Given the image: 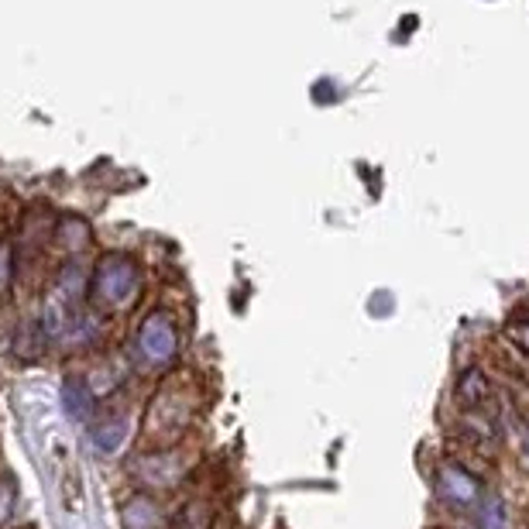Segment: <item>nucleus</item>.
Instances as JSON below:
<instances>
[{
    "mask_svg": "<svg viewBox=\"0 0 529 529\" xmlns=\"http://www.w3.org/2000/svg\"><path fill=\"white\" fill-rule=\"evenodd\" d=\"M179 461H172L169 454H152V457H145L141 461V468H138V475L145 485H159V488H172V481L179 478Z\"/></svg>",
    "mask_w": 529,
    "mask_h": 529,
    "instance_id": "20e7f679",
    "label": "nucleus"
},
{
    "mask_svg": "<svg viewBox=\"0 0 529 529\" xmlns=\"http://www.w3.org/2000/svg\"><path fill=\"white\" fill-rule=\"evenodd\" d=\"M11 509H14V488L7 481H0V523L11 516Z\"/></svg>",
    "mask_w": 529,
    "mask_h": 529,
    "instance_id": "9d476101",
    "label": "nucleus"
},
{
    "mask_svg": "<svg viewBox=\"0 0 529 529\" xmlns=\"http://www.w3.org/2000/svg\"><path fill=\"white\" fill-rule=\"evenodd\" d=\"M124 437H128V420H124V416H117V420H104L97 430H93V444L104 450V454H114V450L124 444Z\"/></svg>",
    "mask_w": 529,
    "mask_h": 529,
    "instance_id": "423d86ee",
    "label": "nucleus"
},
{
    "mask_svg": "<svg viewBox=\"0 0 529 529\" xmlns=\"http://www.w3.org/2000/svg\"><path fill=\"white\" fill-rule=\"evenodd\" d=\"M138 347L152 365H169L179 351V330L169 313H152L138 330Z\"/></svg>",
    "mask_w": 529,
    "mask_h": 529,
    "instance_id": "f03ea898",
    "label": "nucleus"
},
{
    "mask_svg": "<svg viewBox=\"0 0 529 529\" xmlns=\"http://www.w3.org/2000/svg\"><path fill=\"white\" fill-rule=\"evenodd\" d=\"M509 337H512V341H516L519 347H526V351H529V320L516 323V327H509Z\"/></svg>",
    "mask_w": 529,
    "mask_h": 529,
    "instance_id": "f8f14e48",
    "label": "nucleus"
},
{
    "mask_svg": "<svg viewBox=\"0 0 529 529\" xmlns=\"http://www.w3.org/2000/svg\"><path fill=\"white\" fill-rule=\"evenodd\" d=\"M526 454H529V437H526Z\"/></svg>",
    "mask_w": 529,
    "mask_h": 529,
    "instance_id": "ddd939ff",
    "label": "nucleus"
},
{
    "mask_svg": "<svg viewBox=\"0 0 529 529\" xmlns=\"http://www.w3.org/2000/svg\"><path fill=\"white\" fill-rule=\"evenodd\" d=\"M7 279H11V248L0 244V296H4V289H7Z\"/></svg>",
    "mask_w": 529,
    "mask_h": 529,
    "instance_id": "9b49d317",
    "label": "nucleus"
},
{
    "mask_svg": "<svg viewBox=\"0 0 529 529\" xmlns=\"http://www.w3.org/2000/svg\"><path fill=\"white\" fill-rule=\"evenodd\" d=\"M509 526V512H505L502 495H485L481 502V529H505Z\"/></svg>",
    "mask_w": 529,
    "mask_h": 529,
    "instance_id": "6e6552de",
    "label": "nucleus"
},
{
    "mask_svg": "<svg viewBox=\"0 0 529 529\" xmlns=\"http://www.w3.org/2000/svg\"><path fill=\"white\" fill-rule=\"evenodd\" d=\"M159 523H162L159 505L145 499V495H138V499L124 505V526L128 529H159Z\"/></svg>",
    "mask_w": 529,
    "mask_h": 529,
    "instance_id": "39448f33",
    "label": "nucleus"
},
{
    "mask_svg": "<svg viewBox=\"0 0 529 529\" xmlns=\"http://www.w3.org/2000/svg\"><path fill=\"white\" fill-rule=\"evenodd\" d=\"M437 492L444 495L450 505H471L478 499L481 485L475 475H468V471L457 468V464H444V468L437 471Z\"/></svg>",
    "mask_w": 529,
    "mask_h": 529,
    "instance_id": "7ed1b4c3",
    "label": "nucleus"
},
{
    "mask_svg": "<svg viewBox=\"0 0 529 529\" xmlns=\"http://www.w3.org/2000/svg\"><path fill=\"white\" fill-rule=\"evenodd\" d=\"M138 286H141L138 265H134L128 255H107V258H100L97 272H93L90 292H93V303H97L100 310L114 313V310H124V306L138 296Z\"/></svg>",
    "mask_w": 529,
    "mask_h": 529,
    "instance_id": "f257e3e1",
    "label": "nucleus"
},
{
    "mask_svg": "<svg viewBox=\"0 0 529 529\" xmlns=\"http://www.w3.org/2000/svg\"><path fill=\"white\" fill-rule=\"evenodd\" d=\"M457 396L464 399V406H478V402H485L488 396V382L481 371H468V375L461 378V385H457Z\"/></svg>",
    "mask_w": 529,
    "mask_h": 529,
    "instance_id": "1a4fd4ad",
    "label": "nucleus"
},
{
    "mask_svg": "<svg viewBox=\"0 0 529 529\" xmlns=\"http://www.w3.org/2000/svg\"><path fill=\"white\" fill-rule=\"evenodd\" d=\"M62 399H66L69 416H76V420H83V416L90 413L93 392L86 389V382H83V378H69V382H66V392H62Z\"/></svg>",
    "mask_w": 529,
    "mask_h": 529,
    "instance_id": "0eeeda50",
    "label": "nucleus"
}]
</instances>
